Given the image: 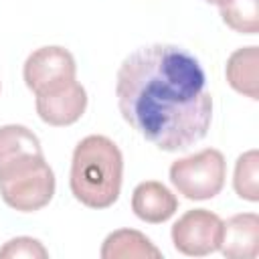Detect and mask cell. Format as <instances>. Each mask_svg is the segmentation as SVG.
<instances>
[{"label":"cell","instance_id":"1","mask_svg":"<svg viewBox=\"0 0 259 259\" xmlns=\"http://www.w3.org/2000/svg\"><path fill=\"white\" fill-rule=\"evenodd\" d=\"M115 97L132 130L160 150H186L208 134L212 95L184 47L156 42L130 53L117 69Z\"/></svg>","mask_w":259,"mask_h":259},{"label":"cell","instance_id":"2","mask_svg":"<svg viewBox=\"0 0 259 259\" xmlns=\"http://www.w3.org/2000/svg\"><path fill=\"white\" fill-rule=\"evenodd\" d=\"M123 156L107 136H87L75 150L71 160V192L89 208H109L121 190Z\"/></svg>","mask_w":259,"mask_h":259},{"label":"cell","instance_id":"3","mask_svg":"<svg viewBox=\"0 0 259 259\" xmlns=\"http://www.w3.org/2000/svg\"><path fill=\"white\" fill-rule=\"evenodd\" d=\"M55 194V174L42 152L18 156L0 164V196L20 212L47 206Z\"/></svg>","mask_w":259,"mask_h":259},{"label":"cell","instance_id":"4","mask_svg":"<svg viewBox=\"0 0 259 259\" xmlns=\"http://www.w3.org/2000/svg\"><path fill=\"white\" fill-rule=\"evenodd\" d=\"M227 178L225 156L217 148H204L192 156L178 158L170 166V182L188 200L214 198Z\"/></svg>","mask_w":259,"mask_h":259},{"label":"cell","instance_id":"5","mask_svg":"<svg viewBox=\"0 0 259 259\" xmlns=\"http://www.w3.org/2000/svg\"><path fill=\"white\" fill-rule=\"evenodd\" d=\"M77 65L73 55L65 47H40L32 51L22 67V77L26 87L38 95L51 89H57L65 83L75 81Z\"/></svg>","mask_w":259,"mask_h":259},{"label":"cell","instance_id":"6","mask_svg":"<svg viewBox=\"0 0 259 259\" xmlns=\"http://www.w3.org/2000/svg\"><path fill=\"white\" fill-rule=\"evenodd\" d=\"M223 221L206 208L186 210L172 225V243L176 251L188 257H204L219 249Z\"/></svg>","mask_w":259,"mask_h":259},{"label":"cell","instance_id":"7","mask_svg":"<svg viewBox=\"0 0 259 259\" xmlns=\"http://www.w3.org/2000/svg\"><path fill=\"white\" fill-rule=\"evenodd\" d=\"M87 109V91L81 83L71 81L57 89L36 95L38 117L55 127H65L81 119Z\"/></svg>","mask_w":259,"mask_h":259},{"label":"cell","instance_id":"8","mask_svg":"<svg viewBox=\"0 0 259 259\" xmlns=\"http://www.w3.org/2000/svg\"><path fill=\"white\" fill-rule=\"evenodd\" d=\"M219 249L227 259H255L259 255V217L241 212L223 221Z\"/></svg>","mask_w":259,"mask_h":259},{"label":"cell","instance_id":"9","mask_svg":"<svg viewBox=\"0 0 259 259\" xmlns=\"http://www.w3.org/2000/svg\"><path fill=\"white\" fill-rule=\"evenodd\" d=\"M132 210L140 221L160 225L178 210V198L162 182L146 180L140 182L132 192Z\"/></svg>","mask_w":259,"mask_h":259},{"label":"cell","instance_id":"10","mask_svg":"<svg viewBox=\"0 0 259 259\" xmlns=\"http://www.w3.org/2000/svg\"><path fill=\"white\" fill-rule=\"evenodd\" d=\"M103 259H160L162 251L136 229H117L109 233L101 245Z\"/></svg>","mask_w":259,"mask_h":259},{"label":"cell","instance_id":"11","mask_svg":"<svg viewBox=\"0 0 259 259\" xmlns=\"http://www.w3.org/2000/svg\"><path fill=\"white\" fill-rule=\"evenodd\" d=\"M257 67H259V51L255 45L237 49L225 67L227 83L241 95L257 101L259 99V81H257Z\"/></svg>","mask_w":259,"mask_h":259},{"label":"cell","instance_id":"12","mask_svg":"<svg viewBox=\"0 0 259 259\" xmlns=\"http://www.w3.org/2000/svg\"><path fill=\"white\" fill-rule=\"evenodd\" d=\"M42 152L38 138L26 125L8 123L0 127V164L24 154Z\"/></svg>","mask_w":259,"mask_h":259},{"label":"cell","instance_id":"13","mask_svg":"<svg viewBox=\"0 0 259 259\" xmlns=\"http://www.w3.org/2000/svg\"><path fill=\"white\" fill-rule=\"evenodd\" d=\"M233 186L237 196L249 202L259 200V152L249 150L237 158Z\"/></svg>","mask_w":259,"mask_h":259},{"label":"cell","instance_id":"14","mask_svg":"<svg viewBox=\"0 0 259 259\" xmlns=\"http://www.w3.org/2000/svg\"><path fill=\"white\" fill-rule=\"evenodd\" d=\"M223 22L241 34L259 32V0H233L221 6Z\"/></svg>","mask_w":259,"mask_h":259},{"label":"cell","instance_id":"15","mask_svg":"<svg viewBox=\"0 0 259 259\" xmlns=\"http://www.w3.org/2000/svg\"><path fill=\"white\" fill-rule=\"evenodd\" d=\"M18 257L47 259L49 251L42 247L40 241H36L32 237H16V239H10L8 243H4V247L0 249V259H18Z\"/></svg>","mask_w":259,"mask_h":259},{"label":"cell","instance_id":"16","mask_svg":"<svg viewBox=\"0 0 259 259\" xmlns=\"http://www.w3.org/2000/svg\"><path fill=\"white\" fill-rule=\"evenodd\" d=\"M206 2H208V4H214V6H219V8H221V6H227V4H229V2H233V0H206Z\"/></svg>","mask_w":259,"mask_h":259}]
</instances>
